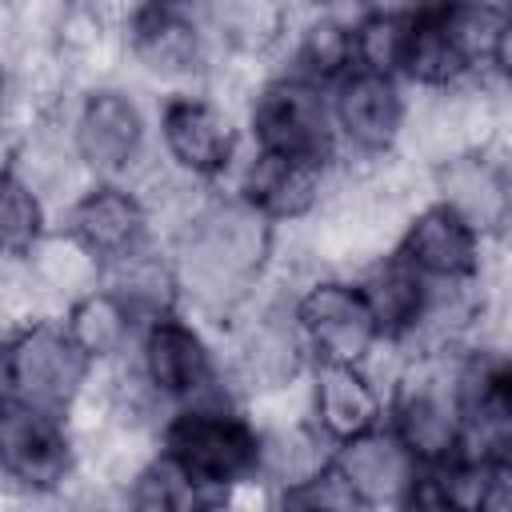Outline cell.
<instances>
[{
    "instance_id": "obj_20",
    "label": "cell",
    "mask_w": 512,
    "mask_h": 512,
    "mask_svg": "<svg viewBox=\"0 0 512 512\" xmlns=\"http://www.w3.org/2000/svg\"><path fill=\"white\" fill-rule=\"evenodd\" d=\"M356 284H360V296L376 320V332L380 340H412L424 324V312H428V300H432V284L408 268L392 248L376 260H368L360 272H356Z\"/></svg>"
},
{
    "instance_id": "obj_15",
    "label": "cell",
    "mask_w": 512,
    "mask_h": 512,
    "mask_svg": "<svg viewBox=\"0 0 512 512\" xmlns=\"http://www.w3.org/2000/svg\"><path fill=\"white\" fill-rule=\"evenodd\" d=\"M328 464L344 480L356 508H408L412 484L420 476L416 456L400 444V436L384 420L360 436L332 444Z\"/></svg>"
},
{
    "instance_id": "obj_32",
    "label": "cell",
    "mask_w": 512,
    "mask_h": 512,
    "mask_svg": "<svg viewBox=\"0 0 512 512\" xmlns=\"http://www.w3.org/2000/svg\"><path fill=\"white\" fill-rule=\"evenodd\" d=\"M0 392H4V372H0Z\"/></svg>"
},
{
    "instance_id": "obj_10",
    "label": "cell",
    "mask_w": 512,
    "mask_h": 512,
    "mask_svg": "<svg viewBox=\"0 0 512 512\" xmlns=\"http://www.w3.org/2000/svg\"><path fill=\"white\" fill-rule=\"evenodd\" d=\"M156 136H160V156L200 184H216L236 168L240 128L232 112L208 92L180 88L164 96L156 112Z\"/></svg>"
},
{
    "instance_id": "obj_17",
    "label": "cell",
    "mask_w": 512,
    "mask_h": 512,
    "mask_svg": "<svg viewBox=\"0 0 512 512\" xmlns=\"http://www.w3.org/2000/svg\"><path fill=\"white\" fill-rule=\"evenodd\" d=\"M428 188L436 200L472 220L488 240H504L508 228V160L504 144L484 152H464L428 168Z\"/></svg>"
},
{
    "instance_id": "obj_9",
    "label": "cell",
    "mask_w": 512,
    "mask_h": 512,
    "mask_svg": "<svg viewBox=\"0 0 512 512\" xmlns=\"http://www.w3.org/2000/svg\"><path fill=\"white\" fill-rule=\"evenodd\" d=\"M288 312H292L312 360L364 364V356L380 340L356 276H344V272L308 276L288 296Z\"/></svg>"
},
{
    "instance_id": "obj_2",
    "label": "cell",
    "mask_w": 512,
    "mask_h": 512,
    "mask_svg": "<svg viewBox=\"0 0 512 512\" xmlns=\"http://www.w3.org/2000/svg\"><path fill=\"white\" fill-rule=\"evenodd\" d=\"M160 452H168L216 504H228V492L256 480L260 464V428L236 396H208L176 404L160 420Z\"/></svg>"
},
{
    "instance_id": "obj_28",
    "label": "cell",
    "mask_w": 512,
    "mask_h": 512,
    "mask_svg": "<svg viewBox=\"0 0 512 512\" xmlns=\"http://www.w3.org/2000/svg\"><path fill=\"white\" fill-rule=\"evenodd\" d=\"M44 232H48V204L4 160L0 164V256H28V248Z\"/></svg>"
},
{
    "instance_id": "obj_16",
    "label": "cell",
    "mask_w": 512,
    "mask_h": 512,
    "mask_svg": "<svg viewBox=\"0 0 512 512\" xmlns=\"http://www.w3.org/2000/svg\"><path fill=\"white\" fill-rule=\"evenodd\" d=\"M328 180H332V164H312L252 148V156L236 168L232 192L284 228V224H304L324 204Z\"/></svg>"
},
{
    "instance_id": "obj_26",
    "label": "cell",
    "mask_w": 512,
    "mask_h": 512,
    "mask_svg": "<svg viewBox=\"0 0 512 512\" xmlns=\"http://www.w3.org/2000/svg\"><path fill=\"white\" fill-rule=\"evenodd\" d=\"M352 68L372 76H400L412 16L400 4L368 0L352 20Z\"/></svg>"
},
{
    "instance_id": "obj_25",
    "label": "cell",
    "mask_w": 512,
    "mask_h": 512,
    "mask_svg": "<svg viewBox=\"0 0 512 512\" xmlns=\"http://www.w3.org/2000/svg\"><path fill=\"white\" fill-rule=\"evenodd\" d=\"M412 28H408V44H404V60H400V76L420 92H444L468 80V64L460 60V52L452 48V40L444 36L436 12H408Z\"/></svg>"
},
{
    "instance_id": "obj_11",
    "label": "cell",
    "mask_w": 512,
    "mask_h": 512,
    "mask_svg": "<svg viewBox=\"0 0 512 512\" xmlns=\"http://www.w3.org/2000/svg\"><path fill=\"white\" fill-rule=\"evenodd\" d=\"M124 60L156 84L204 80L212 64V32L184 4L144 0L124 24Z\"/></svg>"
},
{
    "instance_id": "obj_12",
    "label": "cell",
    "mask_w": 512,
    "mask_h": 512,
    "mask_svg": "<svg viewBox=\"0 0 512 512\" xmlns=\"http://www.w3.org/2000/svg\"><path fill=\"white\" fill-rule=\"evenodd\" d=\"M488 244L492 240L472 220L432 196L404 220L392 252L428 284H468L480 280L488 264Z\"/></svg>"
},
{
    "instance_id": "obj_5",
    "label": "cell",
    "mask_w": 512,
    "mask_h": 512,
    "mask_svg": "<svg viewBox=\"0 0 512 512\" xmlns=\"http://www.w3.org/2000/svg\"><path fill=\"white\" fill-rule=\"evenodd\" d=\"M132 364L144 376V384L160 396V404L168 408L228 392L216 348L208 344L204 328L188 320L180 308L156 312L140 324L136 344H132Z\"/></svg>"
},
{
    "instance_id": "obj_1",
    "label": "cell",
    "mask_w": 512,
    "mask_h": 512,
    "mask_svg": "<svg viewBox=\"0 0 512 512\" xmlns=\"http://www.w3.org/2000/svg\"><path fill=\"white\" fill-rule=\"evenodd\" d=\"M280 224L260 216L236 192H208L200 208L172 232V272L180 304L200 316L232 320L268 280Z\"/></svg>"
},
{
    "instance_id": "obj_22",
    "label": "cell",
    "mask_w": 512,
    "mask_h": 512,
    "mask_svg": "<svg viewBox=\"0 0 512 512\" xmlns=\"http://www.w3.org/2000/svg\"><path fill=\"white\" fill-rule=\"evenodd\" d=\"M212 44L232 56L264 60L272 56L292 32V4L288 0H204Z\"/></svg>"
},
{
    "instance_id": "obj_30",
    "label": "cell",
    "mask_w": 512,
    "mask_h": 512,
    "mask_svg": "<svg viewBox=\"0 0 512 512\" xmlns=\"http://www.w3.org/2000/svg\"><path fill=\"white\" fill-rule=\"evenodd\" d=\"M296 12H320V8H336L340 0H288Z\"/></svg>"
},
{
    "instance_id": "obj_31",
    "label": "cell",
    "mask_w": 512,
    "mask_h": 512,
    "mask_svg": "<svg viewBox=\"0 0 512 512\" xmlns=\"http://www.w3.org/2000/svg\"><path fill=\"white\" fill-rule=\"evenodd\" d=\"M156 4H184V8H196V4H204V0H156Z\"/></svg>"
},
{
    "instance_id": "obj_6",
    "label": "cell",
    "mask_w": 512,
    "mask_h": 512,
    "mask_svg": "<svg viewBox=\"0 0 512 512\" xmlns=\"http://www.w3.org/2000/svg\"><path fill=\"white\" fill-rule=\"evenodd\" d=\"M76 436L60 412L0 392V484L24 496H56L76 480Z\"/></svg>"
},
{
    "instance_id": "obj_4",
    "label": "cell",
    "mask_w": 512,
    "mask_h": 512,
    "mask_svg": "<svg viewBox=\"0 0 512 512\" xmlns=\"http://www.w3.org/2000/svg\"><path fill=\"white\" fill-rule=\"evenodd\" d=\"M248 116V140L260 152L292 156V160H312V164H336L340 144L328 112V88L276 72L264 76L252 100L244 104Z\"/></svg>"
},
{
    "instance_id": "obj_23",
    "label": "cell",
    "mask_w": 512,
    "mask_h": 512,
    "mask_svg": "<svg viewBox=\"0 0 512 512\" xmlns=\"http://www.w3.org/2000/svg\"><path fill=\"white\" fill-rule=\"evenodd\" d=\"M288 60L292 76H304L320 88L336 84L344 72H352V24L336 8L308 12V20L288 32Z\"/></svg>"
},
{
    "instance_id": "obj_19",
    "label": "cell",
    "mask_w": 512,
    "mask_h": 512,
    "mask_svg": "<svg viewBox=\"0 0 512 512\" xmlns=\"http://www.w3.org/2000/svg\"><path fill=\"white\" fill-rule=\"evenodd\" d=\"M60 324H64L68 340L84 352V360L92 368H104V364H116L132 352L144 320L108 280H100L60 308Z\"/></svg>"
},
{
    "instance_id": "obj_24",
    "label": "cell",
    "mask_w": 512,
    "mask_h": 512,
    "mask_svg": "<svg viewBox=\"0 0 512 512\" xmlns=\"http://www.w3.org/2000/svg\"><path fill=\"white\" fill-rule=\"evenodd\" d=\"M24 260H28L32 276H36L40 292L52 304H68L72 296H80V292H88L92 284L104 280V264L72 232H64L60 224L56 228L48 224V232L28 248Z\"/></svg>"
},
{
    "instance_id": "obj_29",
    "label": "cell",
    "mask_w": 512,
    "mask_h": 512,
    "mask_svg": "<svg viewBox=\"0 0 512 512\" xmlns=\"http://www.w3.org/2000/svg\"><path fill=\"white\" fill-rule=\"evenodd\" d=\"M8 88H12V64L0 52V124H4V112H8Z\"/></svg>"
},
{
    "instance_id": "obj_18",
    "label": "cell",
    "mask_w": 512,
    "mask_h": 512,
    "mask_svg": "<svg viewBox=\"0 0 512 512\" xmlns=\"http://www.w3.org/2000/svg\"><path fill=\"white\" fill-rule=\"evenodd\" d=\"M304 384H308V424L328 444L360 436L384 420V392L372 384V376L360 364L312 360Z\"/></svg>"
},
{
    "instance_id": "obj_14",
    "label": "cell",
    "mask_w": 512,
    "mask_h": 512,
    "mask_svg": "<svg viewBox=\"0 0 512 512\" xmlns=\"http://www.w3.org/2000/svg\"><path fill=\"white\" fill-rule=\"evenodd\" d=\"M60 228L72 232L104 268L136 256L156 240L144 200L124 180H88L60 208Z\"/></svg>"
},
{
    "instance_id": "obj_7",
    "label": "cell",
    "mask_w": 512,
    "mask_h": 512,
    "mask_svg": "<svg viewBox=\"0 0 512 512\" xmlns=\"http://www.w3.org/2000/svg\"><path fill=\"white\" fill-rule=\"evenodd\" d=\"M0 372H4V392L64 416L68 404L88 384L92 364L68 340L60 316H40L0 336Z\"/></svg>"
},
{
    "instance_id": "obj_3",
    "label": "cell",
    "mask_w": 512,
    "mask_h": 512,
    "mask_svg": "<svg viewBox=\"0 0 512 512\" xmlns=\"http://www.w3.org/2000/svg\"><path fill=\"white\" fill-rule=\"evenodd\" d=\"M312 368L308 344L288 312V300H264L256 296L228 320V352L220 360L224 384L232 396H260L284 384L304 380Z\"/></svg>"
},
{
    "instance_id": "obj_27",
    "label": "cell",
    "mask_w": 512,
    "mask_h": 512,
    "mask_svg": "<svg viewBox=\"0 0 512 512\" xmlns=\"http://www.w3.org/2000/svg\"><path fill=\"white\" fill-rule=\"evenodd\" d=\"M124 504L148 508V512H184V508H212L216 500L168 452L156 448L144 460V468L132 476V484L124 488Z\"/></svg>"
},
{
    "instance_id": "obj_8",
    "label": "cell",
    "mask_w": 512,
    "mask_h": 512,
    "mask_svg": "<svg viewBox=\"0 0 512 512\" xmlns=\"http://www.w3.org/2000/svg\"><path fill=\"white\" fill-rule=\"evenodd\" d=\"M68 136L92 180H128L148 160V116L120 84H88L68 112Z\"/></svg>"
},
{
    "instance_id": "obj_21",
    "label": "cell",
    "mask_w": 512,
    "mask_h": 512,
    "mask_svg": "<svg viewBox=\"0 0 512 512\" xmlns=\"http://www.w3.org/2000/svg\"><path fill=\"white\" fill-rule=\"evenodd\" d=\"M444 36L468 64V76L504 80L508 76V40H512V16L508 8L484 4V0H452L436 12Z\"/></svg>"
},
{
    "instance_id": "obj_13",
    "label": "cell",
    "mask_w": 512,
    "mask_h": 512,
    "mask_svg": "<svg viewBox=\"0 0 512 512\" xmlns=\"http://www.w3.org/2000/svg\"><path fill=\"white\" fill-rule=\"evenodd\" d=\"M328 112L340 152H352L360 160L396 156L408 116V100L396 76H372L356 68L344 72L336 84H328Z\"/></svg>"
}]
</instances>
